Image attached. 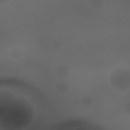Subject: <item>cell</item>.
<instances>
[{
	"mask_svg": "<svg viewBox=\"0 0 130 130\" xmlns=\"http://www.w3.org/2000/svg\"><path fill=\"white\" fill-rule=\"evenodd\" d=\"M110 81H112V85H114L116 89H128V87H130V71H128L126 67H118V69L112 73Z\"/></svg>",
	"mask_w": 130,
	"mask_h": 130,
	"instance_id": "1",
	"label": "cell"
}]
</instances>
